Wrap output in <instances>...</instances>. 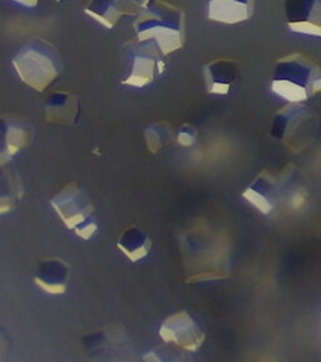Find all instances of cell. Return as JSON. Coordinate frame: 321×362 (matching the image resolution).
Instances as JSON below:
<instances>
[{
  "mask_svg": "<svg viewBox=\"0 0 321 362\" xmlns=\"http://www.w3.org/2000/svg\"><path fill=\"white\" fill-rule=\"evenodd\" d=\"M256 0H206L207 18L212 22L234 25L253 18Z\"/></svg>",
  "mask_w": 321,
  "mask_h": 362,
  "instance_id": "cell-12",
  "label": "cell"
},
{
  "mask_svg": "<svg viewBox=\"0 0 321 362\" xmlns=\"http://www.w3.org/2000/svg\"><path fill=\"white\" fill-rule=\"evenodd\" d=\"M13 66L23 83L43 92L62 74V58L51 42L35 40L13 57Z\"/></svg>",
  "mask_w": 321,
  "mask_h": 362,
  "instance_id": "cell-3",
  "label": "cell"
},
{
  "mask_svg": "<svg viewBox=\"0 0 321 362\" xmlns=\"http://www.w3.org/2000/svg\"><path fill=\"white\" fill-rule=\"evenodd\" d=\"M121 252H123L132 262L145 258L152 247V242L146 233L137 226H130L126 229L117 242Z\"/></svg>",
  "mask_w": 321,
  "mask_h": 362,
  "instance_id": "cell-16",
  "label": "cell"
},
{
  "mask_svg": "<svg viewBox=\"0 0 321 362\" xmlns=\"http://www.w3.org/2000/svg\"><path fill=\"white\" fill-rule=\"evenodd\" d=\"M319 127L317 115L301 103H290L275 115L272 135L288 144L310 141Z\"/></svg>",
  "mask_w": 321,
  "mask_h": 362,
  "instance_id": "cell-6",
  "label": "cell"
},
{
  "mask_svg": "<svg viewBox=\"0 0 321 362\" xmlns=\"http://www.w3.org/2000/svg\"><path fill=\"white\" fill-rule=\"evenodd\" d=\"M285 17L293 33L321 38V0H285Z\"/></svg>",
  "mask_w": 321,
  "mask_h": 362,
  "instance_id": "cell-9",
  "label": "cell"
},
{
  "mask_svg": "<svg viewBox=\"0 0 321 362\" xmlns=\"http://www.w3.org/2000/svg\"><path fill=\"white\" fill-rule=\"evenodd\" d=\"M159 334L164 342L175 344L190 352L198 351L205 341V334L187 312H177L161 326Z\"/></svg>",
  "mask_w": 321,
  "mask_h": 362,
  "instance_id": "cell-7",
  "label": "cell"
},
{
  "mask_svg": "<svg viewBox=\"0 0 321 362\" xmlns=\"http://www.w3.org/2000/svg\"><path fill=\"white\" fill-rule=\"evenodd\" d=\"M205 85L209 93L227 95L238 78V63L230 58H217L203 66Z\"/></svg>",
  "mask_w": 321,
  "mask_h": 362,
  "instance_id": "cell-10",
  "label": "cell"
},
{
  "mask_svg": "<svg viewBox=\"0 0 321 362\" xmlns=\"http://www.w3.org/2000/svg\"><path fill=\"white\" fill-rule=\"evenodd\" d=\"M130 52L131 68L122 83L132 87H146L162 76L167 69L166 56L156 42L135 38L126 45Z\"/></svg>",
  "mask_w": 321,
  "mask_h": 362,
  "instance_id": "cell-5",
  "label": "cell"
},
{
  "mask_svg": "<svg viewBox=\"0 0 321 362\" xmlns=\"http://www.w3.org/2000/svg\"><path fill=\"white\" fill-rule=\"evenodd\" d=\"M71 279V267L61 258L40 260L34 276L35 284L47 293L62 294Z\"/></svg>",
  "mask_w": 321,
  "mask_h": 362,
  "instance_id": "cell-11",
  "label": "cell"
},
{
  "mask_svg": "<svg viewBox=\"0 0 321 362\" xmlns=\"http://www.w3.org/2000/svg\"><path fill=\"white\" fill-rule=\"evenodd\" d=\"M196 130L192 127L191 124H183L178 134V142L183 146H190L196 140Z\"/></svg>",
  "mask_w": 321,
  "mask_h": 362,
  "instance_id": "cell-18",
  "label": "cell"
},
{
  "mask_svg": "<svg viewBox=\"0 0 321 362\" xmlns=\"http://www.w3.org/2000/svg\"><path fill=\"white\" fill-rule=\"evenodd\" d=\"M44 112L48 122L69 126L78 116V98L68 90L53 92L45 100Z\"/></svg>",
  "mask_w": 321,
  "mask_h": 362,
  "instance_id": "cell-13",
  "label": "cell"
},
{
  "mask_svg": "<svg viewBox=\"0 0 321 362\" xmlns=\"http://www.w3.org/2000/svg\"><path fill=\"white\" fill-rule=\"evenodd\" d=\"M271 90L290 103H301L321 92V67L314 58L295 52L277 59Z\"/></svg>",
  "mask_w": 321,
  "mask_h": 362,
  "instance_id": "cell-2",
  "label": "cell"
},
{
  "mask_svg": "<svg viewBox=\"0 0 321 362\" xmlns=\"http://www.w3.org/2000/svg\"><path fill=\"white\" fill-rule=\"evenodd\" d=\"M243 197L261 213L269 214L277 203L279 184L269 173H262L245 190Z\"/></svg>",
  "mask_w": 321,
  "mask_h": 362,
  "instance_id": "cell-14",
  "label": "cell"
},
{
  "mask_svg": "<svg viewBox=\"0 0 321 362\" xmlns=\"http://www.w3.org/2000/svg\"><path fill=\"white\" fill-rule=\"evenodd\" d=\"M146 140L148 148L152 153H157L159 148L172 140V130L169 124H155L146 130Z\"/></svg>",
  "mask_w": 321,
  "mask_h": 362,
  "instance_id": "cell-17",
  "label": "cell"
},
{
  "mask_svg": "<svg viewBox=\"0 0 321 362\" xmlns=\"http://www.w3.org/2000/svg\"><path fill=\"white\" fill-rule=\"evenodd\" d=\"M152 0H90L85 13L103 27L112 29L124 16H140Z\"/></svg>",
  "mask_w": 321,
  "mask_h": 362,
  "instance_id": "cell-8",
  "label": "cell"
},
{
  "mask_svg": "<svg viewBox=\"0 0 321 362\" xmlns=\"http://www.w3.org/2000/svg\"><path fill=\"white\" fill-rule=\"evenodd\" d=\"M14 3H17L19 6H25V8H35L40 4V0H11ZM56 3H61L62 0H54Z\"/></svg>",
  "mask_w": 321,
  "mask_h": 362,
  "instance_id": "cell-19",
  "label": "cell"
},
{
  "mask_svg": "<svg viewBox=\"0 0 321 362\" xmlns=\"http://www.w3.org/2000/svg\"><path fill=\"white\" fill-rule=\"evenodd\" d=\"M51 204L68 229L85 240L93 237L97 230L95 206L90 197L75 184L63 187Z\"/></svg>",
  "mask_w": 321,
  "mask_h": 362,
  "instance_id": "cell-4",
  "label": "cell"
},
{
  "mask_svg": "<svg viewBox=\"0 0 321 362\" xmlns=\"http://www.w3.org/2000/svg\"><path fill=\"white\" fill-rule=\"evenodd\" d=\"M133 29L135 38L156 42L167 57L186 43V13L167 0H152L135 18Z\"/></svg>",
  "mask_w": 321,
  "mask_h": 362,
  "instance_id": "cell-1",
  "label": "cell"
},
{
  "mask_svg": "<svg viewBox=\"0 0 321 362\" xmlns=\"http://www.w3.org/2000/svg\"><path fill=\"white\" fill-rule=\"evenodd\" d=\"M1 127H3L1 158L6 160L8 158H13L16 153L22 150L23 147L28 145L32 139V130L23 121L14 119L13 117L9 119L3 117Z\"/></svg>",
  "mask_w": 321,
  "mask_h": 362,
  "instance_id": "cell-15",
  "label": "cell"
}]
</instances>
